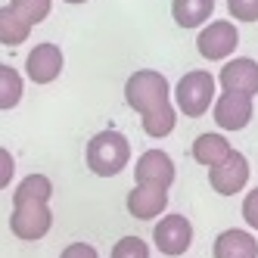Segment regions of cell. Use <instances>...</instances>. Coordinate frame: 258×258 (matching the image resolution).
Instances as JSON below:
<instances>
[{"label":"cell","instance_id":"cell-1","mask_svg":"<svg viewBox=\"0 0 258 258\" xmlns=\"http://www.w3.org/2000/svg\"><path fill=\"white\" fill-rule=\"evenodd\" d=\"M84 159H87V168L97 177H115L131 162V140L121 131H115V127H106V131H100L87 140Z\"/></svg>","mask_w":258,"mask_h":258},{"label":"cell","instance_id":"cell-2","mask_svg":"<svg viewBox=\"0 0 258 258\" xmlns=\"http://www.w3.org/2000/svg\"><path fill=\"white\" fill-rule=\"evenodd\" d=\"M215 97H218V78L206 69H193L174 84V109L187 118L206 115L215 106Z\"/></svg>","mask_w":258,"mask_h":258},{"label":"cell","instance_id":"cell-3","mask_svg":"<svg viewBox=\"0 0 258 258\" xmlns=\"http://www.w3.org/2000/svg\"><path fill=\"white\" fill-rule=\"evenodd\" d=\"M165 100H171V84H168V78H165L162 72L140 69V72H134V75H127V81H124V103L131 106L137 115L150 112L153 106H159Z\"/></svg>","mask_w":258,"mask_h":258},{"label":"cell","instance_id":"cell-4","mask_svg":"<svg viewBox=\"0 0 258 258\" xmlns=\"http://www.w3.org/2000/svg\"><path fill=\"white\" fill-rule=\"evenodd\" d=\"M236 47H239V28L230 19H212L196 34V50L209 62H227Z\"/></svg>","mask_w":258,"mask_h":258},{"label":"cell","instance_id":"cell-5","mask_svg":"<svg viewBox=\"0 0 258 258\" xmlns=\"http://www.w3.org/2000/svg\"><path fill=\"white\" fill-rule=\"evenodd\" d=\"M153 246L165 258H177L193 246V224L190 218H183L177 212H165L159 218V224L153 227Z\"/></svg>","mask_w":258,"mask_h":258},{"label":"cell","instance_id":"cell-6","mask_svg":"<svg viewBox=\"0 0 258 258\" xmlns=\"http://www.w3.org/2000/svg\"><path fill=\"white\" fill-rule=\"evenodd\" d=\"M53 227V212L44 202H28V206H13L10 212V230L16 239H25V243H34V239H44Z\"/></svg>","mask_w":258,"mask_h":258},{"label":"cell","instance_id":"cell-7","mask_svg":"<svg viewBox=\"0 0 258 258\" xmlns=\"http://www.w3.org/2000/svg\"><path fill=\"white\" fill-rule=\"evenodd\" d=\"M246 183H249V159L236 150L221 165L209 168V187L218 196H236V193L246 190Z\"/></svg>","mask_w":258,"mask_h":258},{"label":"cell","instance_id":"cell-8","mask_svg":"<svg viewBox=\"0 0 258 258\" xmlns=\"http://www.w3.org/2000/svg\"><path fill=\"white\" fill-rule=\"evenodd\" d=\"M218 84L224 94H243L255 97L258 94V59L252 56H233L221 66L218 72Z\"/></svg>","mask_w":258,"mask_h":258},{"label":"cell","instance_id":"cell-9","mask_svg":"<svg viewBox=\"0 0 258 258\" xmlns=\"http://www.w3.org/2000/svg\"><path fill=\"white\" fill-rule=\"evenodd\" d=\"M62 66H66L62 50L56 44L44 41V44H34L28 50V56H25V75L34 84H50V81H56L62 75Z\"/></svg>","mask_w":258,"mask_h":258},{"label":"cell","instance_id":"cell-10","mask_svg":"<svg viewBox=\"0 0 258 258\" xmlns=\"http://www.w3.org/2000/svg\"><path fill=\"white\" fill-rule=\"evenodd\" d=\"M255 115V106H252V97H243V94H221L215 97V106H212V118L221 131H243V127L252 121Z\"/></svg>","mask_w":258,"mask_h":258},{"label":"cell","instance_id":"cell-11","mask_svg":"<svg viewBox=\"0 0 258 258\" xmlns=\"http://www.w3.org/2000/svg\"><path fill=\"white\" fill-rule=\"evenodd\" d=\"M134 177H137V183H146V187L168 190L171 183H174V177H177L174 159L165 150H146L137 159V165H134Z\"/></svg>","mask_w":258,"mask_h":258},{"label":"cell","instance_id":"cell-12","mask_svg":"<svg viewBox=\"0 0 258 258\" xmlns=\"http://www.w3.org/2000/svg\"><path fill=\"white\" fill-rule=\"evenodd\" d=\"M124 206H127V215L137 218V221H156V218L165 215V209H168V190L137 183V187L127 193Z\"/></svg>","mask_w":258,"mask_h":258},{"label":"cell","instance_id":"cell-13","mask_svg":"<svg viewBox=\"0 0 258 258\" xmlns=\"http://www.w3.org/2000/svg\"><path fill=\"white\" fill-rule=\"evenodd\" d=\"M212 258H258V236L243 227L221 230L212 243Z\"/></svg>","mask_w":258,"mask_h":258},{"label":"cell","instance_id":"cell-14","mask_svg":"<svg viewBox=\"0 0 258 258\" xmlns=\"http://www.w3.org/2000/svg\"><path fill=\"white\" fill-rule=\"evenodd\" d=\"M233 153V146L230 140L221 134V131H206V134H199L190 146V156L199 162V165H206V168H215V165H221L227 156Z\"/></svg>","mask_w":258,"mask_h":258},{"label":"cell","instance_id":"cell-15","mask_svg":"<svg viewBox=\"0 0 258 258\" xmlns=\"http://www.w3.org/2000/svg\"><path fill=\"white\" fill-rule=\"evenodd\" d=\"M215 13V0H171V19L180 28H202Z\"/></svg>","mask_w":258,"mask_h":258},{"label":"cell","instance_id":"cell-16","mask_svg":"<svg viewBox=\"0 0 258 258\" xmlns=\"http://www.w3.org/2000/svg\"><path fill=\"white\" fill-rule=\"evenodd\" d=\"M140 124H143V134L146 137H156V140L168 137L174 131V124H177V109H174V103L165 100V103L153 106L150 112L140 115Z\"/></svg>","mask_w":258,"mask_h":258},{"label":"cell","instance_id":"cell-17","mask_svg":"<svg viewBox=\"0 0 258 258\" xmlns=\"http://www.w3.org/2000/svg\"><path fill=\"white\" fill-rule=\"evenodd\" d=\"M53 196V180L47 174H28L16 183L13 190V206H28V202H50Z\"/></svg>","mask_w":258,"mask_h":258},{"label":"cell","instance_id":"cell-18","mask_svg":"<svg viewBox=\"0 0 258 258\" xmlns=\"http://www.w3.org/2000/svg\"><path fill=\"white\" fill-rule=\"evenodd\" d=\"M31 34V25L22 19V16H16L10 7H0V44L4 47H19L28 41Z\"/></svg>","mask_w":258,"mask_h":258},{"label":"cell","instance_id":"cell-19","mask_svg":"<svg viewBox=\"0 0 258 258\" xmlns=\"http://www.w3.org/2000/svg\"><path fill=\"white\" fill-rule=\"evenodd\" d=\"M25 94V81L13 66L0 62V109H16L22 103Z\"/></svg>","mask_w":258,"mask_h":258},{"label":"cell","instance_id":"cell-20","mask_svg":"<svg viewBox=\"0 0 258 258\" xmlns=\"http://www.w3.org/2000/svg\"><path fill=\"white\" fill-rule=\"evenodd\" d=\"M7 7H10L16 16H22L28 25H38V22H44L47 16H50L53 0H10Z\"/></svg>","mask_w":258,"mask_h":258},{"label":"cell","instance_id":"cell-21","mask_svg":"<svg viewBox=\"0 0 258 258\" xmlns=\"http://www.w3.org/2000/svg\"><path fill=\"white\" fill-rule=\"evenodd\" d=\"M109 258H150V246L140 236H121L109 252Z\"/></svg>","mask_w":258,"mask_h":258},{"label":"cell","instance_id":"cell-22","mask_svg":"<svg viewBox=\"0 0 258 258\" xmlns=\"http://www.w3.org/2000/svg\"><path fill=\"white\" fill-rule=\"evenodd\" d=\"M233 22H258V0H227Z\"/></svg>","mask_w":258,"mask_h":258},{"label":"cell","instance_id":"cell-23","mask_svg":"<svg viewBox=\"0 0 258 258\" xmlns=\"http://www.w3.org/2000/svg\"><path fill=\"white\" fill-rule=\"evenodd\" d=\"M16 177V159L7 146H0V190H7Z\"/></svg>","mask_w":258,"mask_h":258},{"label":"cell","instance_id":"cell-24","mask_svg":"<svg viewBox=\"0 0 258 258\" xmlns=\"http://www.w3.org/2000/svg\"><path fill=\"white\" fill-rule=\"evenodd\" d=\"M243 221L249 224V230H258V187H252L243 199Z\"/></svg>","mask_w":258,"mask_h":258},{"label":"cell","instance_id":"cell-25","mask_svg":"<svg viewBox=\"0 0 258 258\" xmlns=\"http://www.w3.org/2000/svg\"><path fill=\"white\" fill-rule=\"evenodd\" d=\"M59 258H100V252L90 246V243H69L59 252Z\"/></svg>","mask_w":258,"mask_h":258},{"label":"cell","instance_id":"cell-26","mask_svg":"<svg viewBox=\"0 0 258 258\" xmlns=\"http://www.w3.org/2000/svg\"><path fill=\"white\" fill-rule=\"evenodd\" d=\"M66 4H87V0H66Z\"/></svg>","mask_w":258,"mask_h":258}]
</instances>
